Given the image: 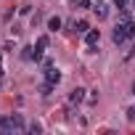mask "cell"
Listing matches in <instances>:
<instances>
[{
    "label": "cell",
    "instance_id": "cell-15",
    "mask_svg": "<svg viewBox=\"0 0 135 135\" xmlns=\"http://www.w3.org/2000/svg\"><path fill=\"white\" fill-rule=\"evenodd\" d=\"M77 6L80 8H90V0H77Z\"/></svg>",
    "mask_w": 135,
    "mask_h": 135
},
{
    "label": "cell",
    "instance_id": "cell-8",
    "mask_svg": "<svg viewBox=\"0 0 135 135\" xmlns=\"http://www.w3.org/2000/svg\"><path fill=\"white\" fill-rule=\"evenodd\" d=\"M93 11H95V16H98V19H106V16H109V8H106V6H101V3H98Z\"/></svg>",
    "mask_w": 135,
    "mask_h": 135
},
{
    "label": "cell",
    "instance_id": "cell-18",
    "mask_svg": "<svg viewBox=\"0 0 135 135\" xmlns=\"http://www.w3.org/2000/svg\"><path fill=\"white\" fill-rule=\"evenodd\" d=\"M130 58H135V45H132V50H130Z\"/></svg>",
    "mask_w": 135,
    "mask_h": 135
},
{
    "label": "cell",
    "instance_id": "cell-17",
    "mask_svg": "<svg viewBox=\"0 0 135 135\" xmlns=\"http://www.w3.org/2000/svg\"><path fill=\"white\" fill-rule=\"evenodd\" d=\"M0 77H3V56H0Z\"/></svg>",
    "mask_w": 135,
    "mask_h": 135
},
{
    "label": "cell",
    "instance_id": "cell-21",
    "mask_svg": "<svg viewBox=\"0 0 135 135\" xmlns=\"http://www.w3.org/2000/svg\"><path fill=\"white\" fill-rule=\"evenodd\" d=\"M132 8H135V0H132Z\"/></svg>",
    "mask_w": 135,
    "mask_h": 135
},
{
    "label": "cell",
    "instance_id": "cell-4",
    "mask_svg": "<svg viewBox=\"0 0 135 135\" xmlns=\"http://www.w3.org/2000/svg\"><path fill=\"white\" fill-rule=\"evenodd\" d=\"M82 101H85V90H82V88H74V90L69 93V103L74 106V103H82Z\"/></svg>",
    "mask_w": 135,
    "mask_h": 135
},
{
    "label": "cell",
    "instance_id": "cell-10",
    "mask_svg": "<svg viewBox=\"0 0 135 135\" xmlns=\"http://www.w3.org/2000/svg\"><path fill=\"white\" fill-rule=\"evenodd\" d=\"M74 29H77V32H80V35H85V32H88V29H90V24H88V21H85V19H82V21H77V24H74Z\"/></svg>",
    "mask_w": 135,
    "mask_h": 135
},
{
    "label": "cell",
    "instance_id": "cell-1",
    "mask_svg": "<svg viewBox=\"0 0 135 135\" xmlns=\"http://www.w3.org/2000/svg\"><path fill=\"white\" fill-rule=\"evenodd\" d=\"M135 37V19H130L127 13H122V21H117L114 32H111V40L117 45H122L124 40H132Z\"/></svg>",
    "mask_w": 135,
    "mask_h": 135
},
{
    "label": "cell",
    "instance_id": "cell-12",
    "mask_svg": "<svg viewBox=\"0 0 135 135\" xmlns=\"http://www.w3.org/2000/svg\"><path fill=\"white\" fill-rule=\"evenodd\" d=\"M21 56H24L27 61H32V58H35V48H24V53H21Z\"/></svg>",
    "mask_w": 135,
    "mask_h": 135
},
{
    "label": "cell",
    "instance_id": "cell-5",
    "mask_svg": "<svg viewBox=\"0 0 135 135\" xmlns=\"http://www.w3.org/2000/svg\"><path fill=\"white\" fill-rule=\"evenodd\" d=\"M11 127L21 132V130L27 127V124H24V117H21V114H11Z\"/></svg>",
    "mask_w": 135,
    "mask_h": 135
},
{
    "label": "cell",
    "instance_id": "cell-6",
    "mask_svg": "<svg viewBox=\"0 0 135 135\" xmlns=\"http://www.w3.org/2000/svg\"><path fill=\"white\" fill-rule=\"evenodd\" d=\"M0 132H13V127H11V117H3V114H0Z\"/></svg>",
    "mask_w": 135,
    "mask_h": 135
},
{
    "label": "cell",
    "instance_id": "cell-2",
    "mask_svg": "<svg viewBox=\"0 0 135 135\" xmlns=\"http://www.w3.org/2000/svg\"><path fill=\"white\" fill-rule=\"evenodd\" d=\"M45 80H48L50 85H58V82H61V72H58V69H53V64H50V66H45Z\"/></svg>",
    "mask_w": 135,
    "mask_h": 135
},
{
    "label": "cell",
    "instance_id": "cell-13",
    "mask_svg": "<svg viewBox=\"0 0 135 135\" xmlns=\"http://www.w3.org/2000/svg\"><path fill=\"white\" fill-rule=\"evenodd\" d=\"M29 132H42V124H40V122H32V124H29Z\"/></svg>",
    "mask_w": 135,
    "mask_h": 135
},
{
    "label": "cell",
    "instance_id": "cell-22",
    "mask_svg": "<svg viewBox=\"0 0 135 135\" xmlns=\"http://www.w3.org/2000/svg\"><path fill=\"white\" fill-rule=\"evenodd\" d=\"M132 90H135V82H132Z\"/></svg>",
    "mask_w": 135,
    "mask_h": 135
},
{
    "label": "cell",
    "instance_id": "cell-3",
    "mask_svg": "<svg viewBox=\"0 0 135 135\" xmlns=\"http://www.w3.org/2000/svg\"><path fill=\"white\" fill-rule=\"evenodd\" d=\"M98 40H101V32H98V29H88V32H85V45H88V48H95Z\"/></svg>",
    "mask_w": 135,
    "mask_h": 135
},
{
    "label": "cell",
    "instance_id": "cell-16",
    "mask_svg": "<svg viewBox=\"0 0 135 135\" xmlns=\"http://www.w3.org/2000/svg\"><path fill=\"white\" fill-rule=\"evenodd\" d=\"M127 119H130V122H135V109H130V111H127Z\"/></svg>",
    "mask_w": 135,
    "mask_h": 135
},
{
    "label": "cell",
    "instance_id": "cell-14",
    "mask_svg": "<svg viewBox=\"0 0 135 135\" xmlns=\"http://www.w3.org/2000/svg\"><path fill=\"white\" fill-rule=\"evenodd\" d=\"M19 13H21V16H27V13H32V6H21V8H19Z\"/></svg>",
    "mask_w": 135,
    "mask_h": 135
},
{
    "label": "cell",
    "instance_id": "cell-7",
    "mask_svg": "<svg viewBox=\"0 0 135 135\" xmlns=\"http://www.w3.org/2000/svg\"><path fill=\"white\" fill-rule=\"evenodd\" d=\"M48 29H50V32H58V29H61V19H58V16H50V19H48Z\"/></svg>",
    "mask_w": 135,
    "mask_h": 135
},
{
    "label": "cell",
    "instance_id": "cell-19",
    "mask_svg": "<svg viewBox=\"0 0 135 135\" xmlns=\"http://www.w3.org/2000/svg\"><path fill=\"white\" fill-rule=\"evenodd\" d=\"M0 88H3V77H0Z\"/></svg>",
    "mask_w": 135,
    "mask_h": 135
},
{
    "label": "cell",
    "instance_id": "cell-11",
    "mask_svg": "<svg viewBox=\"0 0 135 135\" xmlns=\"http://www.w3.org/2000/svg\"><path fill=\"white\" fill-rule=\"evenodd\" d=\"M50 90H53V85H50V82L45 80V82L40 85V93H42V95H50Z\"/></svg>",
    "mask_w": 135,
    "mask_h": 135
},
{
    "label": "cell",
    "instance_id": "cell-9",
    "mask_svg": "<svg viewBox=\"0 0 135 135\" xmlns=\"http://www.w3.org/2000/svg\"><path fill=\"white\" fill-rule=\"evenodd\" d=\"M114 6H117L122 13H127V11H130V0H114Z\"/></svg>",
    "mask_w": 135,
    "mask_h": 135
},
{
    "label": "cell",
    "instance_id": "cell-20",
    "mask_svg": "<svg viewBox=\"0 0 135 135\" xmlns=\"http://www.w3.org/2000/svg\"><path fill=\"white\" fill-rule=\"evenodd\" d=\"M95 3H103V0H95Z\"/></svg>",
    "mask_w": 135,
    "mask_h": 135
}]
</instances>
